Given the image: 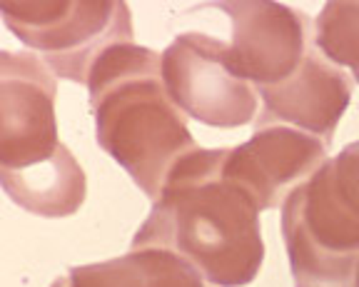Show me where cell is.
<instances>
[{"label": "cell", "mask_w": 359, "mask_h": 287, "mask_svg": "<svg viewBox=\"0 0 359 287\" xmlns=\"http://www.w3.org/2000/svg\"><path fill=\"white\" fill-rule=\"evenodd\" d=\"M227 147H195L170 170L130 248L172 250L212 287H242L264 260L257 205L224 175Z\"/></svg>", "instance_id": "1"}, {"label": "cell", "mask_w": 359, "mask_h": 287, "mask_svg": "<svg viewBox=\"0 0 359 287\" xmlns=\"http://www.w3.org/2000/svg\"><path fill=\"white\" fill-rule=\"evenodd\" d=\"M97 145L155 203L170 170L197 147L187 115L168 95L163 55L137 43H118L88 75Z\"/></svg>", "instance_id": "2"}, {"label": "cell", "mask_w": 359, "mask_h": 287, "mask_svg": "<svg viewBox=\"0 0 359 287\" xmlns=\"http://www.w3.org/2000/svg\"><path fill=\"white\" fill-rule=\"evenodd\" d=\"M0 15L55 78L80 85L107 48L135 43L128 6L112 0H3Z\"/></svg>", "instance_id": "3"}, {"label": "cell", "mask_w": 359, "mask_h": 287, "mask_svg": "<svg viewBox=\"0 0 359 287\" xmlns=\"http://www.w3.org/2000/svg\"><path fill=\"white\" fill-rule=\"evenodd\" d=\"M325 165L282 205L292 277L294 287H357L359 220L334 197Z\"/></svg>", "instance_id": "4"}, {"label": "cell", "mask_w": 359, "mask_h": 287, "mask_svg": "<svg viewBox=\"0 0 359 287\" xmlns=\"http://www.w3.org/2000/svg\"><path fill=\"white\" fill-rule=\"evenodd\" d=\"M163 83L175 105L202 125L230 130L257 118L259 95L230 65L224 40L177 35L163 51Z\"/></svg>", "instance_id": "5"}, {"label": "cell", "mask_w": 359, "mask_h": 287, "mask_svg": "<svg viewBox=\"0 0 359 287\" xmlns=\"http://www.w3.org/2000/svg\"><path fill=\"white\" fill-rule=\"evenodd\" d=\"M55 95L57 78L35 53H0V168H33L55 155Z\"/></svg>", "instance_id": "6"}, {"label": "cell", "mask_w": 359, "mask_h": 287, "mask_svg": "<svg viewBox=\"0 0 359 287\" xmlns=\"http://www.w3.org/2000/svg\"><path fill=\"white\" fill-rule=\"evenodd\" d=\"M219 11L232 20L230 65L255 91L287 80L314 48L312 18L285 3L242 0L219 3Z\"/></svg>", "instance_id": "7"}, {"label": "cell", "mask_w": 359, "mask_h": 287, "mask_svg": "<svg viewBox=\"0 0 359 287\" xmlns=\"http://www.w3.org/2000/svg\"><path fill=\"white\" fill-rule=\"evenodd\" d=\"M330 145L287 125H259L252 138L224 152V175L245 187L262 210L282 208L330 160Z\"/></svg>", "instance_id": "8"}, {"label": "cell", "mask_w": 359, "mask_h": 287, "mask_svg": "<svg viewBox=\"0 0 359 287\" xmlns=\"http://www.w3.org/2000/svg\"><path fill=\"white\" fill-rule=\"evenodd\" d=\"M352 88L354 80L314 46L290 78L257 91L262 110L255 120V128L287 125L332 145L334 128L352 100Z\"/></svg>", "instance_id": "9"}, {"label": "cell", "mask_w": 359, "mask_h": 287, "mask_svg": "<svg viewBox=\"0 0 359 287\" xmlns=\"http://www.w3.org/2000/svg\"><path fill=\"white\" fill-rule=\"evenodd\" d=\"M0 182L13 203L40 218H67L85 203V173L73 152L57 147L50 160L33 168H0Z\"/></svg>", "instance_id": "10"}, {"label": "cell", "mask_w": 359, "mask_h": 287, "mask_svg": "<svg viewBox=\"0 0 359 287\" xmlns=\"http://www.w3.org/2000/svg\"><path fill=\"white\" fill-rule=\"evenodd\" d=\"M70 287H212L172 250L130 248L120 258L80 265L67 272Z\"/></svg>", "instance_id": "11"}, {"label": "cell", "mask_w": 359, "mask_h": 287, "mask_svg": "<svg viewBox=\"0 0 359 287\" xmlns=\"http://www.w3.org/2000/svg\"><path fill=\"white\" fill-rule=\"evenodd\" d=\"M314 46L359 83V0H334L314 20Z\"/></svg>", "instance_id": "12"}, {"label": "cell", "mask_w": 359, "mask_h": 287, "mask_svg": "<svg viewBox=\"0 0 359 287\" xmlns=\"http://www.w3.org/2000/svg\"><path fill=\"white\" fill-rule=\"evenodd\" d=\"M325 173L334 197L359 220V140L349 142L337 158L327 160Z\"/></svg>", "instance_id": "13"}, {"label": "cell", "mask_w": 359, "mask_h": 287, "mask_svg": "<svg viewBox=\"0 0 359 287\" xmlns=\"http://www.w3.org/2000/svg\"><path fill=\"white\" fill-rule=\"evenodd\" d=\"M50 287H70V280H67V275L65 277H57V280L53 282Z\"/></svg>", "instance_id": "14"}, {"label": "cell", "mask_w": 359, "mask_h": 287, "mask_svg": "<svg viewBox=\"0 0 359 287\" xmlns=\"http://www.w3.org/2000/svg\"><path fill=\"white\" fill-rule=\"evenodd\" d=\"M357 287H359V282H357Z\"/></svg>", "instance_id": "15"}]
</instances>
